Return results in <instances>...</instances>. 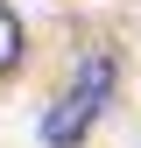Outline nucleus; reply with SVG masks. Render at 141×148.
<instances>
[{
	"instance_id": "f257e3e1",
	"label": "nucleus",
	"mask_w": 141,
	"mask_h": 148,
	"mask_svg": "<svg viewBox=\"0 0 141 148\" xmlns=\"http://www.w3.org/2000/svg\"><path fill=\"white\" fill-rule=\"evenodd\" d=\"M106 99H113V57H106V49H85L78 85L42 113V141H49V148H78L85 134H92V120L106 113Z\"/></svg>"
},
{
	"instance_id": "f03ea898",
	"label": "nucleus",
	"mask_w": 141,
	"mask_h": 148,
	"mask_svg": "<svg viewBox=\"0 0 141 148\" xmlns=\"http://www.w3.org/2000/svg\"><path fill=\"white\" fill-rule=\"evenodd\" d=\"M21 64V21H14V7L0 0V71H14Z\"/></svg>"
}]
</instances>
